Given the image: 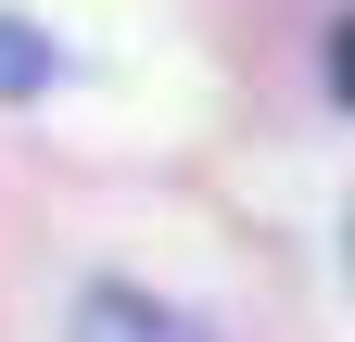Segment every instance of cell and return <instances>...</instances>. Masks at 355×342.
I'll return each mask as SVG.
<instances>
[{"label": "cell", "mask_w": 355, "mask_h": 342, "mask_svg": "<svg viewBox=\"0 0 355 342\" xmlns=\"http://www.w3.org/2000/svg\"><path fill=\"white\" fill-rule=\"evenodd\" d=\"M89 342H191V317L140 305V291H89Z\"/></svg>", "instance_id": "1"}, {"label": "cell", "mask_w": 355, "mask_h": 342, "mask_svg": "<svg viewBox=\"0 0 355 342\" xmlns=\"http://www.w3.org/2000/svg\"><path fill=\"white\" fill-rule=\"evenodd\" d=\"M0 89H38V51H26V26H0Z\"/></svg>", "instance_id": "2"}]
</instances>
